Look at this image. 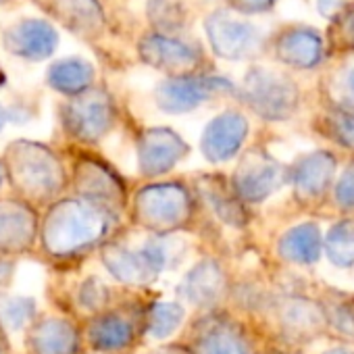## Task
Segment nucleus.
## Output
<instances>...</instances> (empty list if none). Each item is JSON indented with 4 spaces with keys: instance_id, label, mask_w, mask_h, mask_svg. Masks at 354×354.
Returning a JSON list of instances; mask_svg holds the SVG:
<instances>
[{
    "instance_id": "obj_1",
    "label": "nucleus",
    "mask_w": 354,
    "mask_h": 354,
    "mask_svg": "<svg viewBox=\"0 0 354 354\" xmlns=\"http://www.w3.org/2000/svg\"><path fill=\"white\" fill-rule=\"evenodd\" d=\"M209 38L217 55L227 59H240L250 55L259 44V32L242 21H236L230 15L217 13L207 24Z\"/></svg>"
},
{
    "instance_id": "obj_2",
    "label": "nucleus",
    "mask_w": 354,
    "mask_h": 354,
    "mask_svg": "<svg viewBox=\"0 0 354 354\" xmlns=\"http://www.w3.org/2000/svg\"><path fill=\"white\" fill-rule=\"evenodd\" d=\"M246 94L250 104L265 115H283L294 102L292 84L283 75L265 69H257L248 75Z\"/></svg>"
},
{
    "instance_id": "obj_3",
    "label": "nucleus",
    "mask_w": 354,
    "mask_h": 354,
    "mask_svg": "<svg viewBox=\"0 0 354 354\" xmlns=\"http://www.w3.org/2000/svg\"><path fill=\"white\" fill-rule=\"evenodd\" d=\"M219 88H230V84L217 77H180L160 86L158 100L169 111H186L209 98Z\"/></svg>"
},
{
    "instance_id": "obj_4",
    "label": "nucleus",
    "mask_w": 354,
    "mask_h": 354,
    "mask_svg": "<svg viewBox=\"0 0 354 354\" xmlns=\"http://www.w3.org/2000/svg\"><path fill=\"white\" fill-rule=\"evenodd\" d=\"M142 57L160 69H190L201 61L198 48L160 34H152L142 42Z\"/></svg>"
},
{
    "instance_id": "obj_5",
    "label": "nucleus",
    "mask_w": 354,
    "mask_h": 354,
    "mask_svg": "<svg viewBox=\"0 0 354 354\" xmlns=\"http://www.w3.org/2000/svg\"><path fill=\"white\" fill-rule=\"evenodd\" d=\"M9 48L26 59H44L57 46V32L38 19L24 21L9 32Z\"/></svg>"
},
{
    "instance_id": "obj_6",
    "label": "nucleus",
    "mask_w": 354,
    "mask_h": 354,
    "mask_svg": "<svg viewBox=\"0 0 354 354\" xmlns=\"http://www.w3.org/2000/svg\"><path fill=\"white\" fill-rule=\"evenodd\" d=\"M323 44L317 32L296 28L286 32L277 42V55L283 63L294 67H313L321 61Z\"/></svg>"
},
{
    "instance_id": "obj_7",
    "label": "nucleus",
    "mask_w": 354,
    "mask_h": 354,
    "mask_svg": "<svg viewBox=\"0 0 354 354\" xmlns=\"http://www.w3.org/2000/svg\"><path fill=\"white\" fill-rule=\"evenodd\" d=\"M246 123L240 115L227 113L213 121V125L207 131V148L209 154L215 158H225L232 154L234 148H238L242 136H244Z\"/></svg>"
},
{
    "instance_id": "obj_8",
    "label": "nucleus",
    "mask_w": 354,
    "mask_h": 354,
    "mask_svg": "<svg viewBox=\"0 0 354 354\" xmlns=\"http://www.w3.org/2000/svg\"><path fill=\"white\" fill-rule=\"evenodd\" d=\"M59 17L75 32H94L102 24V9L96 0H57Z\"/></svg>"
},
{
    "instance_id": "obj_9",
    "label": "nucleus",
    "mask_w": 354,
    "mask_h": 354,
    "mask_svg": "<svg viewBox=\"0 0 354 354\" xmlns=\"http://www.w3.org/2000/svg\"><path fill=\"white\" fill-rule=\"evenodd\" d=\"M92 80V69L90 65L77 61V59H71V61H65V63H59L53 67L50 71V82L59 88V90H65V92H77V90H84Z\"/></svg>"
},
{
    "instance_id": "obj_10",
    "label": "nucleus",
    "mask_w": 354,
    "mask_h": 354,
    "mask_svg": "<svg viewBox=\"0 0 354 354\" xmlns=\"http://www.w3.org/2000/svg\"><path fill=\"white\" fill-rule=\"evenodd\" d=\"M333 36L344 42L346 46L354 48V7L342 11L335 19V32Z\"/></svg>"
},
{
    "instance_id": "obj_11",
    "label": "nucleus",
    "mask_w": 354,
    "mask_h": 354,
    "mask_svg": "<svg viewBox=\"0 0 354 354\" xmlns=\"http://www.w3.org/2000/svg\"><path fill=\"white\" fill-rule=\"evenodd\" d=\"M315 244H317L315 234H308L306 230H300L292 238V252H296V257L304 259V261L315 259Z\"/></svg>"
},
{
    "instance_id": "obj_12",
    "label": "nucleus",
    "mask_w": 354,
    "mask_h": 354,
    "mask_svg": "<svg viewBox=\"0 0 354 354\" xmlns=\"http://www.w3.org/2000/svg\"><path fill=\"white\" fill-rule=\"evenodd\" d=\"M205 354H244V352L234 337H227V333H221L207 344Z\"/></svg>"
},
{
    "instance_id": "obj_13",
    "label": "nucleus",
    "mask_w": 354,
    "mask_h": 354,
    "mask_svg": "<svg viewBox=\"0 0 354 354\" xmlns=\"http://www.w3.org/2000/svg\"><path fill=\"white\" fill-rule=\"evenodd\" d=\"M273 3L275 0H232L234 9H238L240 13H263L271 9Z\"/></svg>"
},
{
    "instance_id": "obj_14",
    "label": "nucleus",
    "mask_w": 354,
    "mask_h": 354,
    "mask_svg": "<svg viewBox=\"0 0 354 354\" xmlns=\"http://www.w3.org/2000/svg\"><path fill=\"white\" fill-rule=\"evenodd\" d=\"M342 5H344V0H319V7L325 15L329 13H342Z\"/></svg>"
},
{
    "instance_id": "obj_15",
    "label": "nucleus",
    "mask_w": 354,
    "mask_h": 354,
    "mask_svg": "<svg viewBox=\"0 0 354 354\" xmlns=\"http://www.w3.org/2000/svg\"><path fill=\"white\" fill-rule=\"evenodd\" d=\"M346 84H348V90L354 94V67H350V71H348V77H346Z\"/></svg>"
}]
</instances>
